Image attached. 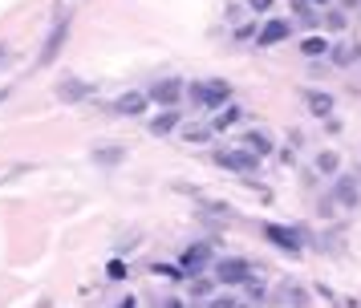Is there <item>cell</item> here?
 Listing matches in <instances>:
<instances>
[{"mask_svg": "<svg viewBox=\"0 0 361 308\" xmlns=\"http://www.w3.org/2000/svg\"><path fill=\"white\" fill-rule=\"evenodd\" d=\"M147 101H150L147 94H122L114 101V110L118 113H142V110H147Z\"/></svg>", "mask_w": 361, "mask_h": 308, "instance_id": "obj_11", "label": "cell"}, {"mask_svg": "<svg viewBox=\"0 0 361 308\" xmlns=\"http://www.w3.org/2000/svg\"><path fill=\"white\" fill-rule=\"evenodd\" d=\"M150 101H159V106H166V110H171V106H175V101H179L183 97V81L179 78H166V81H159V85H154V90H150Z\"/></svg>", "mask_w": 361, "mask_h": 308, "instance_id": "obj_5", "label": "cell"}, {"mask_svg": "<svg viewBox=\"0 0 361 308\" xmlns=\"http://www.w3.org/2000/svg\"><path fill=\"white\" fill-rule=\"evenodd\" d=\"M150 130H154V134H171V130H179V113H175V106H171L166 113H159V118L150 122Z\"/></svg>", "mask_w": 361, "mask_h": 308, "instance_id": "obj_15", "label": "cell"}, {"mask_svg": "<svg viewBox=\"0 0 361 308\" xmlns=\"http://www.w3.org/2000/svg\"><path fill=\"white\" fill-rule=\"evenodd\" d=\"M212 308H240V300H215Z\"/></svg>", "mask_w": 361, "mask_h": 308, "instance_id": "obj_21", "label": "cell"}, {"mask_svg": "<svg viewBox=\"0 0 361 308\" xmlns=\"http://www.w3.org/2000/svg\"><path fill=\"white\" fill-rule=\"evenodd\" d=\"M341 4H349V8H353V4H361V0H341Z\"/></svg>", "mask_w": 361, "mask_h": 308, "instance_id": "obj_22", "label": "cell"}, {"mask_svg": "<svg viewBox=\"0 0 361 308\" xmlns=\"http://www.w3.org/2000/svg\"><path fill=\"white\" fill-rule=\"evenodd\" d=\"M215 162H219L224 171H235V175H252L260 159H256L252 150H244V146H235V150H219V154H215Z\"/></svg>", "mask_w": 361, "mask_h": 308, "instance_id": "obj_2", "label": "cell"}, {"mask_svg": "<svg viewBox=\"0 0 361 308\" xmlns=\"http://www.w3.org/2000/svg\"><path fill=\"white\" fill-rule=\"evenodd\" d=\"M309 4H325V0H309Z\"/></svg>", "mask_w": 361, "mask_h": 308, "instance_id": "obj_24", "label": "cell"}, {"mask_svg": "<svg viewBox=\"0 0 361 308\" xmlns=\"http://www.w3.org/2000/svg\"><path fill=\"white\" fill-rule=\"evenodd\" d=\"M191 97H195V106H203V110H224L231 101V85L219 81V78L195 81V85H191Z\"/></svg>", "mask_w": 361, "mask_h": 308, "instance_id": "obj_1", "label": "cell"}, {"mask_svg": "<svg viewBox=\"0 0 361 308\" xmlns=\"http://www.w3.org/2000/svg\"><path fill=\"white\" fill-rule=\"evenodd\" d=\"M4 53H8V49H4V45H0V61H4Z\"/></svg>", "mask_w": 361, "mask_h": 308, "instance_id": "obj_23", "label": "cell"}, {"mask_svg": "<svg viewBox=\"0 0 361 308\" xmlns=\"http://www.w3.org/2000/svg\"><path fill=\"white\" fill-rule=\"evenodd\" d=\"M94 94V85H90V81H61V85H57V97H61V101H85V97Z\"/></svg>", "mask_w": 361, "mask_h": 308, "instance_id": "obj_7", "label": "cell"}, {"mask_svg": "<svg viewBox=\"0 0 361 308\" xmlns=\"http://www.w3.org/2000/svg\"><path fill=\"white\" fill-rule=\"evenodd\" d=\"M166 308H179V304H175V300H171V304H166Z\"/></svg>", "mask_w": 361, "mask_h": 308, "instance_id": "obj_25", "label": "cell"}, {"mask_svg": "<svg viewBox=\"0 0 361 308\" xmlns=\"http://www.w3.org/2000/svg\"><path fill=\"white\" fill-rule=\"evenodd\" d=\"M207 259H212V247L207 243H195V247L183 252V268L187 272H199V268H207Z\"/></svg>", "mask_w": 361, "mask_h": 308, "instance_id": "obj_9", "label": "cell"}, {"mask_svg": "<svg viewBox=\"0 0 361 308\" xmlns=\"http://www.w3.org/2000/svg\"><path fill=\"white\" fill-rule=\"evenodd\" d=\"M333 195H337V203H341V207H353V203H357V183H353V178H337Z\"/></svg>", "mask_w": 361, "mask_h": 308, "instance_id": "obj_13", "label": "cell"}, {"mask_svg": "<svg viewBox=\"0 0 361 308\" xmlns=\"http://www.w3.org/2000/svg\"><path fill=\"white\" fill-rule=\"evenodd\" d=\"M325 41H321V37H309V41H305V53H309V57H321V53H325Z\"/></svg>", "mask_w": 361, "mask_h": 308, "instance_id": "obj_19", "label": "cell"}, {"mask_svg": "<svg viewBox=\"0 0 361 308\" xmlns=\"http://www.w3.org/2000/svg\"><path fill=\"white\" fill-rule=\"evenodd\" d=\"M66 41H69V16H57V25L49 29L45 45H41V65H53V61H57V53L66 49Z\"/></svg>", "mask_w": 361, "mask_h": 308, "instance_id": "obj_3", "label": "cell"}, {"mask_svg": "<svg viewBox=\"0 0 361 308\" xmlns=\"http://www.w3.org/2000/svg\"><path fill=\"white\" fill-rule=\"evenodd\" d=\"M288 32H293V29H288L284 20H268V25L260 29V37H256V41H260V45H280V41H284Z\"/></svg>", "mask_w": 361, "mask_h": 308, "instance_id": "obj_10", "label": "cell"}, {"mask_svg": "<svg viewBox=\"0 0 361 308\" xmlns=\"http://www.w3.org/2000/svg\"><path fill=\"white\" fill-rule=\"evenodd\" d=\"M337 154H321V159H317V171H321V175H337Z\"/></svg>", "mask_w": 361, "mask_h": 308, "instance_id": "obj_18", "label": "cell"}, {"mask_svg": "<svg viewBox=\"0 0 361 308\" xmlns=\"http://www.w3.org/2000/svg\"><path fill=\"white\" fill-rule=\"evenodd\" d=\"M231 122H240V106H231V101H228V106H224V113L212 122V134H215V130H228Z\"/></svg>", "mask_w": 361, "mask_h": 308, "instance_id": "obj_17", "label": "cell"}, {"mask_svg": "<svg viewBox=\"0 0 361 308\" xmlns=\"http://www.w3.org/2000/svg\"><path fill=\"white\" fill-rule=\"evenodd\" d=\"M353 57H357V49L349 45V41H341V45L329 49V61L333 65H353Z\"/></svg>", "mask_w": 361, "mask_h": 308, "instance_id": "obj_16", "label": "cell"}, {"mask_svg": "<svg viewBox=\"0 0 361 308\" xmlns=\"http://www.w3.org/2000/svg\"><path fill=\"white\" fill-rule=\"evenodd\" d=\"M247 4H252V8H256V13H268V8H272V4H276V0H247Z\"/></svg>", "mask_w": 361, "mask_h": 308, "instance_id": "obj_20", "label": "cell"}, {"mask_svg": "<svg viewBox=\"0 0 361 308\" xmlns=\"http://www.w3.org/2000/svg\"><path fill=\"white\" fill-rule=\"evenodd\" d=\"M94 159H98L102 166H114V162L126 159V146H98V150H94Z\"/></svg>", "mask_w": 361, "mask_h": 308, "instance_id": "obj_14", "label": "cell"}, {"mask_svg": "<svg viewBox=\"0 0 361 308\" xmlns=\"http://www.w3.org/2000/svg\"><path fill=\"white\" fill-rule=\"evenodd\" d=\"M264 240H272L276 247H288V252H296V247L305 243V235H300V231H284L280 223H268V227H264Z\"/></svg>", "mask_w": 361, "mask_h": 308, "instance_id": "obj_6", "label": "cell"}, {"mask_svg": "<svg viewBox=\"0 0 361 308\" xmlns=\"http://www.w3.org/2000/svg\"><path fill=\"white\" fill-rule=\"evenodd\" d=\"M240 146H244V150H252L256 159H264V154L272 150V138H268L264 130H244V138H240Z\"/></svg>", "mask_w": 361, "mask_h": 308, "instance_id": "obj_8", "label": "cell"}, {"mask_svg": "<svg viewBox=\"0 0 361 308\" xmlns=\"http://www.w3.org/2000/svg\"><path fill=\"white\" fill-rule=\"evenodd\" d=\"M305 101H309V110L317 113V118H329V113H333V97L321 94V90H309V94H305Z\"/></svg>", "mask_w": 361, "mask_h": 308, "instance_id": "obj_12", "label": "cell"}, {"mask_svg": "<svg viewBox=\"0 0 361 308\" xmlns=\"http://www.w3.org/2000/svg\"><path fill=\"white\" fill-rule=\"evenodd\" d=\"M215 280L219 284H247L252 280V268H247L244 259H219L215 264Z\"/></svg>", "mask_w": 361, "mask_h": 308, "instance_id": "obj_4", "label": "cell"}]
</instances>
